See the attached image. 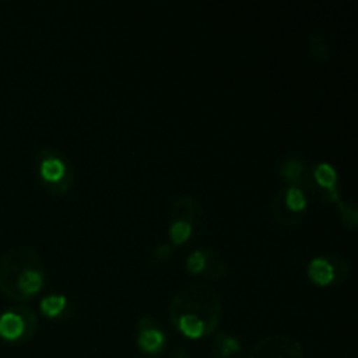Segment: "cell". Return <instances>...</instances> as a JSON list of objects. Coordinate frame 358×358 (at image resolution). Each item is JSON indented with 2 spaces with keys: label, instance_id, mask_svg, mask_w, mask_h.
<instances>
[{
  "label": "cell",
  "instance_id": "cell-1",
  "mask_svg": "<svg viewBox=\"0 0 358 358\" xmlns=\"http://www.w3.org/2000/svg\"><path fill=\"white\" fill-rule=\"evenodd\" d=\"M222 311V297L212 285L191 282L171 297L170 320L185 338L199 339L215 332Z\"/></svg>",
  "mask_w": 358,
  "mask_h": 358
},
{
  "label": "cell",
  "instance_id": "cell-2",
  "mask_svg": "<svg viewBox=\"0 0 358 358\" xmlns=\"http://www.w3.org/2000/svg\"><path fill=\"white\" fill-rule=\"evenodd\" d=\"M45 269L37 250L27 245L9 248L0 259V290L10 301H27L44 287Z\"/></svg>",
  "mask_w": 358,
  "mask_h": 358
},
{
  "label": "cell",
  "instance_id": "cell-3",
  "mask_svg": "<svg viewBox=\"0 0 358 358\" xmlns=\"http://www.w3.org/2000/svg\"><path fill=\"white\" fill-rule=\"evenodd\" d=\"M38 178L55 194H65L73 184V170L66 164L62 154L45 150L41 154Z\"/></svg>",
  "mask_w": 358,
  "mask_h": 358
},
{
  "label": "cell",
  "instance_id": "cell-4",
  "mask_svg": "<svg viewBox=\"0 0 358 358\" xmlns=\"http://www.w3.org/2000/svg\"><path fill=\"white\" fill-rule=\"evenodd\" d=\"M248 358H306V352L292 336L273 334L259 339Z\"/></svg>",
  "mask_w": 358,
  "mask_h": 358
},
{
  "label": "cell",
  "instance_id": "cell-5",
  "mask_svg": "<svg viewBox=\"0 0 358 358\" xmlns=\"http://www.w3.org/2000/svg\"><path fill=\"white\" fill-rule=\"evenodd\" d=\"M171 222H185L194 229L205 220V208L194 196H178L170 208Z\"/></svg>",
  "mask_w": 358,
  "mask_h": 358
},
{
  "label": "cell",
  "instance_id": "cell-6",
  "mask_svg": "<svg viewBox=\"0 0 358 358\" xmlns=\"http://www.w3.org/2000/svg\"><path fill=\"white\" fill-rule=\"evenodd\" d=\"M205 255V271L203 275L210 280H222L229 273V262L226 255L217 248H203Z\"/></svg>",
  "mask_w": 358,
  "mask_h": 358
},
{
  "label": "cell",
  "instance_id": "cell-7",
  "mask_svg": "<svg viewBox=\"0 0 358 358\" xmlns=\"http://www.w3.org/2000/svg\"><path fill=\"white\" fill-rule=\"evenodd\" d=\"M308 276L318 287H327L331 283H334V269H332L327 254L320 255V257H315L310 262V266H308Z\"/></svg>",
  "mask_w": 358,
  "mask_h": 358
},
{
  "label": "cell",
  "instance_id": "cell-8",
  "mask_svg": "<svg viewBox=\"0 0 358 358\" xmlns=\"http://www.w3.org/2000/svg\"><path fill=\"white\" fill-rule=\"evenodd\" d=\"M136 345L145 353H156L163 348L164 334L157 329L156 324L143 325L140 324V332L136 336Z\"/></svg>",
  "mask_w": 358,
  "mask_h": 358
},
{
  "label": "cell",
  "instance_id": "cell-9",
  "mask_svg": "<svg viewBox=\"0 0 358 358\" xmlns=\"http://www.w3.org/2000/svg\"><path fill=\"white\" fill-rule=\"evenodd\" d=\"M24 325L17 311H7L0 317V338L7 341H23Z\"/></svg>",
  "mask_w": 358,
  "mask_h": 358
},
{
  "label": "cell",
  "instance_id": "cell-10",
  "mask_svg": "<svg viewBox=\"0 0 358 358\" xmlns=\"http://www.w3.org/2000/svg\"><path fill=\"white\" fill-rule=\"evenodd\" d=\"M273 215H275V219L278 220V224H282V226H299L301 222H303L304 215H297V213H292L289 208H287L285 201H283V192L280 191L278 194L275 196V199H273Z\"/></svg>",
  "mask_w": 358,
  "mask_h": 358
},
{
  "label": "cell",
  "instance_id": "cell-11",
  "mask_svg": "<svg viewBox=\"0 0 358 358\" xmlns=\"http://www.w3.org/2000/svg\"><path fill=\"white\" fill-rule=\"evenodd\" d=\"M240 341L234 336L219 334L212 346V358H233L240 353Z\"/></svg>",
  "mask_w": 358,
  "mask_h": 358
},
{
  "label": "cell",
  "instance_id": "cell-12",
  "mask_svg": "<svg viewBox=\"0 0 358 358\" xmlns=\"http://www.w3.org/2000/svg\"><path fill=\"white\" fill-rule=\"evenodd\" d=\"M304 161L299 159V157H285L280 164V177L283 180H289L290 185H297L301 187L299 180L304 175Z\"/></svg>",
  "mask_w": 358,
  "mask_h": 358
},
{
  "label": "cell",
  "instance_id": "cell-13",
  "mask_svg": "<svg viewBox=\"0 0 358 358\" xmlns=\"http://www.w3.org/2000/svg\"><path fill=\"white\" fill-rule=\"evenodd\" d=\"M283 201H285L287 208L292 213L297 215H304L308 206V198L306 192L303 191V187H297V185H289L287 189H283Z\"/></svg>",
  "mask_w": 358,
  "mask_h": 358
},
{
  "label": "cell",
  "instance_id": "cell-14",
  "mask_svg": "<svg viewBox=\"0 0 358 358\" xmlns=\"http://www.w3.org/2000/svg\"><path fill=\"white\" fill-rule=\"evenodd\" d=\"M315 180L325 191L336 189V182H338V171L331 163H320L315 168Z\"/></svg>",
  "mask_w": 358,
  "mask_h": 358
},
{
  "label": "cell",
  "instance_id": "cell-15",
  "mask_svg": "<svg viewBox=\"0 0 358 358\" xmlns=\"http://www.w3.org/2000/svg\"><path fill=\"white\" fill-rule=\"evenodd\" d=\"M310 51L311 56H313L317 62H329V59H331V48H329V42L325 41V37L320 31L311 34Z\"/></svg>",
  "mask_w": 358,
  "mask_h": 358
},
{
  "label": "cell",
  "instance_id": "cell-16",
  "mask_svg": "<svg viewBox=\"0 0 358 358\" xmlns=\"http://www.w3.org/2000/svg\"><path fill=\"white\" fill-rule=\"evenodd\" d=\"M66 306L65 296H45L41 301V311L45 317H58Z\"/></svg>",
  "mask_w": 358,
  "mask_h": 358
},
{
  "label": "cell",
  "instance_id": "cell-17",
  "mask_svg": "<svg viewBox=\"0 0 358 358\" xmlns=\"http://www.w3.org/2000/svg\"><path fill=\"white\" fill-rule=\"evenodd\" d=\"M338 206H339V213H341V220L346 227L350 229H355L358 224V212L357 206L353 203L345 201V199H338Z\"/></svg>",
  "mask_w": 358,
  "mask_h": 358
},
{
  "label": "cell",
  "instance_id": "cell-18",
  "mask_svg": "<svg viewBox=\"0 0 358 358\" xmlns=\"http://www.w3.org/2000/svg\"><path fill=\"white\" fill-rule=\"evenodd\" d=\"M16 311L21 315V318H23V341H28V339L34 338L35 331H37V315H35V311L31 310V308H17Z\"/></svg>",
  "mask_w": 358,
  "mask_h": 358
},
{
  "label": "cell",
  "instance_id": "cell-19",
  "mask_svg": "<svg viewBox=\"0 0 358 358\" xmlns=\"http://www.w3.org/2000/svg\"><path fill=\"white\" fill-rule=\"evenodd\" d=\"M170 238H171V243L175 245H182L191 238L192 234V227L185 222H171L170 224Z\"/></svg>",
  "mask_w": 358,
  "mask_h": 358
},
{
  "label": "cell",
  "instance_id": "cell-20",
  "mask_svg": "<svg viewBox=\"0 0 358 358\" xmlns=\"http://www.w3.org/2000/svg\"><path fill=\"white\" fill-rule=\"evenodd\" d=\"M327 257H329V261H331L332 269H334V280H339V282H341V280L348 278V275H350L348 262H346L345 259L338 254H327Z\"/></svg>",
  "mask_w": 358,
  "mask_h": 358
},
{
  "label": "cell",
  "instance_id": "cell-21",
  "mask_svg": "<svg viewBox=\"0 0 358 358\" xmlns=\"http://www.w3.org/2000/svg\"><path fill=\"white\" fill-rule=\"evenodd\" d=\"M185 264H187V271L191 275H203V271H205V255H203L201 250H194L187 257Z\"/></svg>",
  "mask_w": 358,
  "mask_h": 358
},
{
  "label": "cell",
  "instance_id": "cell-22",
  "mask_svg": "<svg viewBox=\"0 0 358 358\" xmlns=\"http://www.w3.org/2000/svg\"><path fill=\"white\" fill-rule=\"evenodd\" d=\"M170 254H171V247L170 245L163 243L156 248V252H154V259H157V261H166V259L170 257Z\"/></svg>",
  "mask_w": 358,
  "mask_h": 358
},
{
  "label": "cell",
  "instance_id": "cell-23",
  "mask_svg": "<svg viewBox=\"0 0 358 358\" xmlns=\"http://www.w3.org/2000/svg\"><path fill=\"white\" fill-rule=\"evenodd\" d=\"M173 358H191L189 352L185 348H177L173 353Z\"/></svg>",
  "mask_w": 358,
  "mask_h": 358
}]
</instances>
